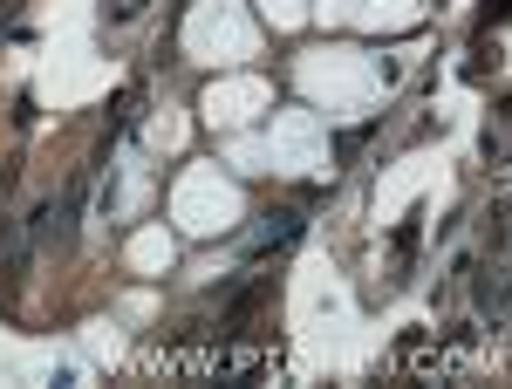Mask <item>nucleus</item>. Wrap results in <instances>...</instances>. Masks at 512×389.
Instances as JSON below:
<instances>
[{"label":"nucleus","mask_w":512,"mask_h":389,"mask_svg":"<svg viewBox=\"0 0 512 389\" xmlns=\"http://www.w3.org/2000/svg\"><path fill=\"white\" fill-rule=\"evenodd\" d=\"M499 14H506V0H485V21H499Z\"/></svg>","instance_id":"3"},{"label":"nucleus","mask_w":512,"mask_h":389,"mask_svg":"<svg viewBox=\"0 0 512 389\" xmlns=\"http://www.w3.org/2000/svg\"><path fill=\"white\" fill-rule=\"evenodd\" d=\"M478 308L492 314V328H506V260L492 253V273L478 280Z\"/></svg>","instance_id":"1"},{"label":"nucleus","mask_w":512,"mask_h":389,"mask_svg":"<svg viewBox=\"0 0 512 389\" xmlns=\"http://www.w3.org/2000/svg\"><path fill=\"white\" fill-rule=\"evenodd\" d=\"M485 157H492V164L506 157V123H492V130H485Z\"/></svg>","instance_id":"2"}]
</instances>
